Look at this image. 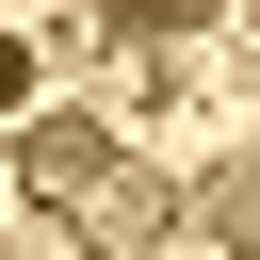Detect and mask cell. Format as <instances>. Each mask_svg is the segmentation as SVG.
Wrapping results in <instances>:
<instances>
[{
    "label": "cell",
    "instance_id": "6da1fadb",
    "mask_svg": "<svg viewBox=\"0 0 260 260\" xmlns=\"http://www.w3.org/2000/svg\"><path fill=\"white\" fill-rule=\"evenodd\" d=\"M16 179H32L49 211H98V195L130 179V146H114L98 114H49V130H16Z\"/></svg>",
    "mask_w": 260,
    "mask_h": 260
},
{
    "label": "cell",
    "instance_id": "7a4b0ae2",
    "mask_svg": "<svg viewBox=\"0 0 260 260\" xmlns=\"http://www.w3.org/2000/svg\"><path fill=\"white\" fill-rule=\"evenodd\" d=\"M179 228H195V244H244V260H260V146H244V162H211V179L179 195Z\"/></svg>",
    "mask_w": 260,
    "mask_h": 260
},
{
    "label": "cell",
    "instance_id": "3957f363",
    "mask_svg": "<svg viewBox=\"0 0 260 260\" xmlns=\"http://www.w3.org/2000/svg\"><path fill=\"white\" fill-rule=\"evenodd\" d=\"M162 228H179V195H162V179H114V195L81 211V244H98V260H130V244H162Z\"/></svg>",
    "mask_w": 260,
    "mask_h": 260
},
{
    "label": "cell",
    "instance_id": "277c9868",
    "mask_svg": "<svg viewBox=\"0 0 260 260\" xmlns=\"http://www.w3.org/2000/svg\"><path fill=\"white\" fill-rule=\"evenodd\" d=\"M114 32H195V16H228V0H98Z\"/></svg>",
    "mask_w": 260,
    "mask_h": 260
},
{
    "label": "cell",
    "instance_id": "5b68a950",
    "mask_svg": "<svg viewBox=\"0 0 260 260\" xmlns=\"http://www.w3.org/2000/svg\"><path fill=\"white\" fill-rule=\"evenodd\" d=\"M16 98H32V49H16V32H0V114H16Z\"/></svg>",
    "mask_w": 260,
    "mask_h": 260
}]
</instances>
